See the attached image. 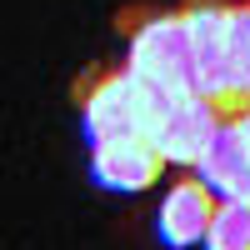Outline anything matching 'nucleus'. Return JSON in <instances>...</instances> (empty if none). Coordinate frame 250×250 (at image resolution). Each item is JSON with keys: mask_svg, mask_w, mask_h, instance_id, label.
<instances>
[{"mask_svg": "<svg viewBox=\"0 0 250 250\" xmlns=\"http://www.w3.org/2000/svg\"><path fill=\"white\" fill-rule=\"evenodd\" d=\"M200 175H205V185H210L220 200H250V145H245L240 115H230L215 130L210 150L200 160Z\"/></svg>", "mask_w": 250, "mask_h": 250, "instance_id": "obj_7", "label": "nucleus"}, {"mask_svg": "<svg viewBox=\"0 0 250 250\" xmlns=\"http://www.w3.org/2000/svg\"><path fill=\"white\" fill-rule=\"evenodd\" d=\"M115 30L125 40V65L135 75L155 80L170 95H200V65L180 5H125L115 10Z\"/></svg>", "mask_w": 250, "mask_h": 250, "instance_id": "obj_2", "label": "nucleus"}, {"mask_svg": "<svg viewBox=\"0 0 250 250\" xmlns=\"http://www.w3.org/2000/svg\"><path fill=\"white\" fill-rule=\"evenodd\" d=\"M220 125H225V115H220L215 100H205V95H175L150 140H155V150L170 165H200Z\"/></svg>", "mask_w": 250, "mask_h": 250, "instance_id": "obj_4", "label": "nucleus"}, {"mask_svg": "<svg viewBox=\"0 0 250 250\" xmlns=\"http://www.w3.org/2000/svg\"><path fill=\"white\" fill-rule=\"evenodd\" d=\"M235 5L240 0H180V15L190 25L195 65H200V95L215 100L220 115H240L235 75H230V35H235Z\"/></svg>", "mask_w": 250, "mask_h": 250, "instance_id": "obj_3", "label": "nucleus"}, {"mask_svg": "<svg viewBox=\"0 0 250 250\" xmlns=\"http://www.w3.org/2000/svg\"><path fill=\"white\" fill-rule=\"evenodd\" d=\"M240 125H245V145H250V110H245V115H240Z\"/></svg>", "mask_w": 250, "mask_h": 250, "instance_id": "obj_10", "label": "nucleus"}, {"mask_svg": "<svg viewBox=\"0 0 250 250\" xmlns=\"http://www.w3.org/2000/svg\"><path fill=\"white\" fill-rule=\"evenodd\" d=\"M230 75H235V100H240V115H245V110H250V0H240V5H235Z\"/></svg>", "mask_w": 250, "mask_h": 250, "instance_id": "obj_9", "label": "nucleus"}, {"mask_svg": "<svg viewBox=\"0 0 250 250\" xmlns=\"http://www.w3.org/2000/svg\"><path fill=\"white\" fill-rule=\"evenodd\" d=\"M165 165L170 160L155 150L150 135H120L105 145H90V175L105 190H150Z\"/></svg>", "mask_w": 250, "mask_h": 250, "instance_id": "obj_5", "label": "nucleus"}, {"mask_svg": "<svg viewBox=\"0 0 250 250\" xmlns=\"http://www.w3.org/2000/svg\"><path fill=\"white\" fill-rule=\"evenodd\" d=\"M215 205L220 195L205 185V175H180L160 200V215H155V230L170 250H185V245H205L210 235V220H215Z\"/></svg>", "mask_w": 250, "mask_h": 250, "instance_id": "obj_6", "label": "nucleus"}, {"mask_svg": "<svg viewBox=\"0 0 250 250\" xmlns=\"http://www.w3.org/2000/svg\"><path fill=\"white\" fill-rule=\"evenodd\" d=\"M75 110L85 125L90 145H105L120 135H155L160 115L170 110V90H160L155 80L135 75L130 65H95L75 80Z\"/></svg>", "mask_w": 250, "mask_h": 250, "instance_id": "obj_1", "label": "nucleus"}, {"mask_svg": "<svg viewBox=\"0 0 250 250\" xmlns=\"http://www.w3.org/2000/svg\"><path fill=\"white\" fill-rule=\"evenodd\" d=\"M205 250H250V200H220Z\"/></svg>", "mask_w": 250, "mask_h": 250, "instance_id": "obj_8", "label": "nucleus"}]
</instances>
